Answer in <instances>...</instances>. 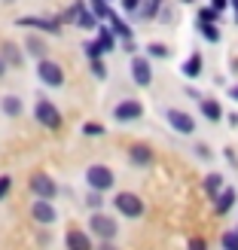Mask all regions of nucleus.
Here are the masks:
<instances>
[{"label": "nucleus", "instance_id": "obj_24", "mask_svg": "<svg viewBox=\"0 0 238 250\" xmlns=\"http://www.w3.org/2000/svg\"><path fill=\"white\" fill-rule=\"evenodd\" d=\"M98 24H101V21L95 19V12H92L89 6H83V9H80V16H77V28H83V31H95Z\"/></svg>", "mask_w": 238, "mask_h": 250}, {"label": "nucleus", "instance_id": "obj_20", "mask_svg": "<svg viewBox=\"0 0 238 250\" xmlns=\"http://www.w3.org/2000/svg\"><path fill=\"white\" fill-rule=\"evenodd\" d=\"M223 186H226V183H223V174H208V177L202 180V189H205V195L211 198V202H214V198L220 195V189H223Z\"/></svg>", "mask_w": 238, "mask_h": 250}, {"label": "nucleus", "instance_id": "obj_3", "mask_svg": "<svg viewBox=\"0 0 238 250\" xmlns=\"http://www.w3.org/2000/svg\"><path fill=\"white\" fill-rule=\"evenodd\" d=\"M113 208L125 220H141L144 217V198L137 192H116L113 195Z\"/></svg>", "mask_w": 238, "mask_h": 250}, {"label": "nucleus", "instance_id": "obj_21", "mask_svg": "<svg viewBox=\"0 0 238 250\" xmlns=\"http://www.w3.org/2000/svg\"><path fill=\"white\" fill-rule=\"evenodd\" d=\"M195 28H198V34H202L208 43H220V40H223L220 24H214V21H202V19H198V21H195Z\"/></svg>", "mask_w": 238, "mask_h": 250}, {"label": "nucleus", "instance_id": "obj_32", "mask_svg": "<svg viewBox=\"0 0 238 250\" xmlns=\"http://www.w3.org/2000/svg\"><path fill=\"white\" fill-rule=\"evenodd\" d=\"M83 134H86V137H101V134H104V125H101V122H86V125H83Z\"/></svg>", "mask_w": 238, "mask_h": 250}, {"label": "nucleus", "instance_id": "obj_15", "mask_svg": "<svg viewBox=\"0 0 238 250\" xmlns=\"http://www.w3.org/2000/svg\"><path fill=\"white\" fill-rule=\"evenodd\" d=\"M198 110H202V116L208 122H220V119H226V113H223V104L217 101V98H202V104H198Z\"/></svg>", "mask_w": 238, "mask_h": 250}, {"label": "nucleus", "instance_id": "obj_28", "mask_svg": "<svg viewBox=\"0 0 238 250\" xmlns=\"http://www.w3.org/2000/svg\"><path fill=\"white\" fill-rule=\"evenodd\" d=\"M83 52H86V58H89V61H92V58H104V55H107V52H104V46L98 43V40H86V43H83Z\"/></svg>", "mask_w": 238, "mask_h": 250}, {"label": "nucleus", "instance_id": "obj_40", "mask_svg": "<svg viewBox=\"0 0 238 250\" xmlns=\"http://www.w3.org/2000/svg\"><path fill=\"white\" fill-rule=\"evenodd\" d=\"M122 49H125L129 55H137V43H134V40H122Z\"/></svg>", "mask_w": 238, "mask_h": 250}, {"label": "nucleus", "instance_id": "obj_26", "mask_svg": "<svg viewBox=\"0 0 238 250\" xmlns=\"http://www.w3.org/2000/svg\"><path fill=\"white\" fill-rule=\"evenodd\" d=\"M83 6H86V0H73V3H70V6L58 16V19H61V24H77V16H80V9H83Z\"/></svg>", "mask_w": 238, "mask_h": 250}, {"label": "nucleus", "instance_id": "obj_4", "mask_svg": "<svg viewBox=\"0 0 238 250\" xmlns=\"http://www.w3.org/2000/svg\"><path fill=\"white\" fill-rule=\"evenodd\" d=\"M86 183H89V189H95V192H110L116 186L113 168H107V165H89V168H86Z\"/></svg>", "mask_w": 238, "mask_h": 250}, {"label": "nucleus", "instance_id": "obj_35", "mask_svg": "<svg viewBox=\"0 0 238 250\" xmlns=\"http://www.w3.org/2000/svg\"><path fill=\"white\" fill-rule=\"evenodd\" d=\"M86 205H89L92 210H101V192H95V189H92L89 195H86Z\"/></svg>", "mask_w": 238, "mask_h": 250}, {"label": "nucleus", "instance_id": "obj_19", "mask_svg": "<svg viewBox=\"0 0 238 250\" xmlns=\"http://www.w3.org/2000/svg\"><path fill=\"white\" fill-rule=\"evenodd\" d=\"M0 58H3L9 67H19L24 55H22V49H19L16 43H9V40H6V43H0Z\"/></svg>", "mask_w": 238, "mask_h": 250}, {"label": "nucleus", "instance_id": "obj_44", "mask_svg": "<svg viewBox=\"0 0 238 250\" xmlns=\"http://www.w3.org/2000/svg\"><path fill=\"white\" fill-rule=\"evenodd\" d=\"M6 67H9V64H6V61H3V58H0V80H3V77H6Z\"/></svg>", "mask_w": 238, "mask_h": 250}, {"label": "nucleus", "instance_id": "obj_11", "mask_svg": "<svg viewBox=\"0 0 238 250\" xmlns=\"http://www.w3.org/2000/svg\"><path fill=\"white\" fill-rule=\"evenodd\" d=\"M31 217H34V223H40V226H52V223L58 220V210H55L52 202H46V198H34Z\"/></svg>", "mask_w": 238, "mask_h": 250}, {"label": "nucleus", "instance_id": "obj_46", "mask_svg": "<svg viewBox=\"0 0 238 250\" xmlns=\"http://www.w3.org/2000/svg\"><path fill=\"white\" fill-rule=\"evenodd\" d=\"M229 6H232V9H235V12H238V0H229Z\"/></svg>", "mask_w": 238, "mask_h": 250}, {"label": "nucleus", "instance_id": "obj_5", "mask_svg": "<svg viewBox=\"0 0 238 250\" xmlns=\"http://www.w3.org/2000/svg\"><path fill=\"white\" fill-rule=\"evenodd\" d=\"M28 189H31L34 198H46V202H55V198H58V183L49 177L46 171H34V174H31Z\"/></svg>", "mask_w": 238, "mask_h": 250}, {"label": "nucleus", "instance_id": "obj_42", "mask_svg": "<svg viewBox=\"0 0 238 250\" xmlns=\"http://www.w3.org/2000/svg\"><path fill=\"white\" fill-rule=\"evenodd\" d=\"M186 98H195V101H202V92H198L195 85H186Z\"/></svg>", "mask_w": 238, "mask_h": 250}, {"label": "nucleus", "instance_id": "obj_47", "mask_svg": "<svg viewBox=\"0 0 238 250\" xmlns=\"http://www.w3.org/2000/svg\"><path fill=\"white\" fill-rule=\"evenodd\" d=\"M177 3H183V6H186V3H195V0H177Z\"/></svg>", "mask_w": 238, "mask_h": 250}, {"label": "nucleus", "instance_id": "obj_30", "mask_svg": "<svg viewBox=\"0 0 238 250\" xmlns=\"http://www.w3.org/2000/svg\"><path fill=\"white\" fill-rule=\"evenodd\" d=\"M220 247H223V250H238V232H235V229L223 232V235H220Z\"/></svg>", "mask_w": 238, "mask_h": 250}, {"label": "nucleus", "instance_id": "obj_31", "mask_svg": "<svg viewBox=\"0 0 238 250\" xmlns=\"http://www.w3.org/2000/svg\"><path fill=\"white\" fill-rule=\"evenodd\" d=\"M198 19H202V21H214V24H220L223 12H217L214 6H202V9H198Z\"/></svg>", "mask_w": 238, "mask_h": 250}, {"label": "nucleus", "instance_id": "obj_48", "mask_svg": "<svg viewBox=\"0 0 238 250\" xmlns=\"http://www.w3.org/2000/svg\"><path fill=\"white\" fill-rule=\"evenodd\" d=\"M235 24H238V12H235Z\"/></svg>", "mask_w": 238, "mask_h": 250}, {"label": "nucleus", "instance_id": "obj_29", "mask_svg": "<svg viewBox=\"0 0 238 250\" xmlns=\"http://www.w3.org/2000/svg\"><path fill=\"white\" fill-rule=\"evenodd\" d=\"M171 55V49L165 43H150L147 46V58H168Z\"/></svg>", "mask_w": 238, "mask_h": 250}, {"label": "nucleus", "instance_id": "obj_41", "mask_svg": "<svg viewBox=\"0 0 238 250\" xmlns=\"http://www.w3.org/2000/svg\"><path fill=\"white\" fill-rule=\"evenodd\" d=\"M211 6H214L217 12H226L229 9V0H211Z\"/></svg>", "mask_w": 238, "mask_h": 250}, {"label": "nucleus", "instance_id": "obj_38", "mask_svg": "<svg viewBox=\"0 0 238 250\" xmlns=\"http://www.w3.org/2000/svg\"><path fill=\"white\" fill-rule=\"evenodd\" d=\"M195 156L198 159H211V146L208 144H195Z\"/></svg>", "mask_w": 238, "mask_h": 250}, {"label": "nucleus", "instance_id": "obj_22", "mask_svg": "<svg viewBox=\"0 0 238 250\" xmlns=\"http://www.w3.org/2000/svg\"><path fill=\"white\" fill-rule=\"evenodd\" d=\"M110 31H113L116 34V40H131V28H129V24H125V19H119L116 16V12H110Z\"/></svg>", "mask_w": 238, "mask_h": 250}, {"label": "nucleus", "instance_id": "obj_14", "mask_svg": "<svg viewBox=\"0 0 238 250\" xmlns=\"http://www.w3.org/2000/svg\"><path fill=\"white\" fill-rule=\"evenodd\" d=\"M232 208H235V189H232V186H223L220 195L214 198V214L217 217H226Z\"/></svg>", "mask_w": 238, "mask_h": 250}, {"label": "nucleus", "instance_id": "obj_9", "mask_svg": "<svg viewBox=\"0 0 238 250\" xmlns=\"http://www.w3.org/2000/svg\"><path fill=\"white\" fill-rule=\"evenodd\" d=\"M165 119H168V125L177 134H195V119H193V113H186V110L168 107L165 110Z\"/></svg>", "mask_w": 238, "mask_h": 250}, {"label": "nucleus", "instance_id": "obj_2", "mask_svg": "<svg viewBox=\"0 0 238 250\" xmlns=\"http://www.w3.org/2000/svg\"><path fill=\"white\" fill-rule=\"evenodd\" d=\"M37 80H40L46 89H61L67 77H65V67H61L58 61L43 58V61H37Z\"/></svg>", "mask_w": 238, "mask_h": 250}, {"label": "nucleus", "instance_id": "obj_37", "mask_svg": "<svg viewBox=\"0 0 238 250\" xmlns=\"http://www.w3.org/2000/svg\"><path fill=\"white\" fill-rule=\"evenodd\" d=\"M190 250H208V241L205 238H190V244H186Z\"/></svg>", "mask_w": 238, "mask_h": 250}, {"label": "nucleus", "instance_id": "obj_16", "mask_svg": "<svg viewBox=\"0 0 238 250\" xmlns=\"http://www.w3.org/2000/svg\"><path fill=\"white\" fill-rule=\"evenodd\" d=\"M24 52L34 55L37 61H43V58H49V46H46V40L40 34H31L28 40H24Z\"/></svg>", "mask_w": 238, "mask_h": 250}, {"label": "nucleus", "instance_id": "obj_43", "mask_svg": "<svg viewBox=\"0 0 238 250\" xmlns=\"http://www.w3.org/2000/svg\"><path fill=\"white\" fill-rule=\"evenodd\" d=\"M95 250H119V247H116L113 241H98V247H95Z\"/></svg>", "mask_w": 238, "mask_h": 250}, {"label": "nucleus", "instance_id": "obj_45", "mask_svg": "<svg viewBox=\"0 0 238 250\" xmlns=\"http://www.w3.org/2000/svg\"><path fill=\"white\" fill-rule=\"evenodd\" d=\"M229 98H232V101H238V83H235L232 89H229Z\"/></svg>", "mask_w": 238, "mask_h": 250}, {"label": "nucleus", "instance_id": "obj_27", "mask_svg": "<svg viewBox=\"0 0 238 250\" xmlns=\"http://www.w3.org/2000/svg\"><path fill=\"white\" fill-rule=\"evenodd\" d=\"M162 3H165V0H147V3H144L141 9H137V16H141V19H147V21H153V19L159 16Z\"/></svg>", "mask_w": 238, "mask_h": 250}, {"label": "nucleus", "instance_id": "obj_25", "mask_svg": "<svg viewBox=\"0 0 238 250\" xmlns=\"http://www.w3.org/2000/svg\"><path fill=\"white\" fill-rule=\"evenodd\" d=\"M86 6L95 12V19H98V21H107V19H110V12H113V9H110V0H89Z\"/></svg>", "mask_w": 238, "mask_h": 250}, {"label": "nucleus", "instance_id": "obj_23", "mask_svg": "<svg viewBox=\"0 0 238 250\" xmlns=\"http://www.w3.org/2000/svg\"><path fill=\"white\" fill-rule=\"evenodd\" d=\"M95 34H98V43L104 46V52H113V49H116V34L110 31L107 24H98V28H95Z\"/></svg>", "mask_w": 238, "mask_h": 250}, {"label": "nucleus", "instance_id": "obj_17", "mask_svg": "<svg viewBox=\"0 0 238 250\" xmlns=\"http://www.w3.org/2000/svg\"><path fill=\"white\" fill-rule=\"evenodd\" d=\"M202 67H205V58H202V52H193L190 58L180 64V73L186 80H195V77H202Z\"/></svg>", "mask_w": 238, "mask_h": 250}, {"label": "nucleus", "instance_id": "obj_10", "mask_svg": "<svg viewBox=\"0 0 238 250\" xmlns=\"http://www.w3.org/2000/svg\"><path fill=\"white\" fill-rule=\"evenodd\" d=\"M131 80H134V85H141V89H147V85L153 83V64H150L147 55H131Z\"/></svg>", "mask_w": 238, "mask_h": 250}, {"label": "nucleus", "instance_id": "obj_12", "mask_svg": "<svg viewBox=\"0 0 238 250\" xmlns=\"http://www.w3.org/2000/svg\"><path fill=\"white\" fill-rule=\"evenodd\" d=\"M129 162L134 168H150L156 162V153H153V146H147V144H131L129 146Z\"/></svg>", "mask_w": 238, "mask_h": 250}, {"label": "nucleus", "instance_id": "obj_33", "mask_svg": "<svg viewBox=\"0 0 238 250\" xmlns=\"http://www.w3.org/2000/svg\"><path fill=\"white\" fill-rule=\"evenodd\" d=\"M92 77L95 80H107V64L101 58H92Z\"/></svg>", "mask_w": 238, "mask_h": 250}, {"label": "nucleus", "instance_id": "obj_34", "mask_svg": "<svg viewBox=\"0 0 238 250\" xmlns=\"http://www.w3.org/2000/svg\"><path fill=\"white\" fill-rule=\"evenodd\" d=\"M9 189H12V177L9 174H0V202L9 195Z\"/></svg>", "mask_w": 238, "mask_h": 250}, {"label": "nucleus", "instance_id": "obj_18", "mask_svg": "<svg viewBox=\"0 0 238 250\" xmlns=\"http://www.w3.org/2000/svg\"><path fill=\"white\" fill-rule=\"evenodd\" d=\"M0 110H3L9 119H19L22 110H24V104H22L19 95H3V98H0Z\"/></svg>", "mask_w": 238, "mask_h": 250}, {"label": "nucleus", "instance_id": "obj_1", "mask_svg": "<svg viewBox=\"0 0 238 250\" xmlns=\"http://www.w3.org/2000/svg\"><path fill=\"white\" fill-rule=\"evenodd\" d=\"M89 235H92L95 241H116L119 223L113 217H107L104 210H92V217H89Z\"/></svg>", "mask_w": 238, "mask_h": 250}, {"label": "nucleus", "instance_id": "obj_36", "mask_svg": "<svg viewBox=\"0 0 238 250\" xmlns=\"http://www.w3.org/2000/svg\"><path fill=\"white\" fill-rule=\"evenodd\" d=\"M119 3H122L125 12H137V9L144 6V0H119Z\"/></svg>", "mask_w": 238, "mask_h": 250}, {"label": "nucleus", "instance_id": "obj_6", "mask_svg": "<svg viewBox=\"0 0 238 250\" xmlns=\"http://www.w3.org/2000/svg\"><path fill=\"white\" fill-rule=\"evenodd\" d=\"M34 119L40 122L43 128H49V131H58L61 122H65L61 110H58L52 101H46V98H40V101H37V107H34Z\"/></svg>", "mask_w": 238, "mask_h": 250}, {"label": "nucleus", "instance_id": "obj_13", "mask_svg": "<svg viewBox=\"0 0 238 250\" xmlns=\"http://www.w3.org/2000/svg\"><path fill=\"white\" fill-rule=\"evenodd\" d=\"M65 244H67V250H95V241H92L89 229H67Z\"/></svg>", "mask_w": 238, "mask_h": 250}, {"label": "nucleus", "instance_id": "obj_39", "mask_svg": "<svg viewBox=\"0 0 238 250\" xmlns=\"http://www.w3.org/2000/svg\"><path fill=\"white\" fill-rule=\"evenodd\" d=\"M159 16H162V21L168 24V21H174V9H171V6H162V9H159Z\"/></svg>", "mask_w": 238, "mask_h": 250}, {"label": "nucleus", "instance_id": "obj_8", "mask_svg": "<svg viewBox=\"0 0 238 250\" xmlns=\"http://www.w3.org/2000/svg\"><path fill=\"white\" fill-rule=\"evenodd\" d=\"M113 119L116 122H137L144 119V104L137 98H122V101L113 107Z\"/></svg>", "mask_w": 238, "mask_h": 250}, {"label": "nucleus", "instance_id": "obj_7", "mask_svg": "<svg viewBox=\"0 0 238 250\" xmlns=\"http://www.w3.org/2000/svg\"><path fill=\"white\" fill-rule=\"evenodd\" d=\"M16 24H19V28L40 31V34H52V37H58L61 31H65L61 19H43V16H22V19H16Z\"/></svg>", "mask_w": 238, "mask_h": 250}]
</instances>
